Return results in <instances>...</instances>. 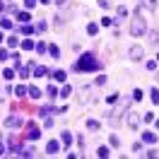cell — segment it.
Segmentation results:
<instances>
[{"label": "cell", "mask_w": 159, "mask_h": 159, "mask_svg": "<svg viewBox=\"0 0 159 159\" xmlns=\"http://www.w3.org/2000/svg\"><path fill=\"white\" fill-rule=\"evenodd\" d=\"M96 67V58L92 53H85L82 58H80V63L75 65V70H94Z\"/></svg>", "instance_id": "cell-1"}, {"label": "cell", "mask_w": 159, "mask_h": 159, "mask_svg": "<svg viewBox=\"0 0 159 159\" xmlns=\"http://www.w3.org/2000/svg\"><path fill=\"white\" fill-rule=\"evenodd\" d=\"M145 29H147L145 19H142V17H135L133 24H130V34H133V36H145Z\"/></svg>", "instance_id": "cell-2"}, {"label": "cell", "mask_w": 159, "mask_h": 159, "mask_svg": "<svg viewBox=\"0 0 159 159\" xmlns=\"http://www.w3.org/2000/svg\"><path fill=\"white\" fill-rule=\"evenodd\" d=\"M24 137H27V140H39V137H41L39 126H36V123H27V133H24Z\"/></svg>", "instance_id": "cell-3"}, {"label": "cell", "mask_w": 159, "mask_h": 159, "mask_svg": "<svg viewBox=\"0 0 159 159\" xmlns=\"http://www.w3.org/2000/svg\"><path fill=\"white\" fill-rule=\"evenodd\" d=\"M58 150H60V145H58V142H56V140H51V142H48V145H46V152H48V154H56V152H58Z\"/></svg>", "instance_id": "cell-4"}, {"label": "cell", "mask_w": 159, "mask_h": 159, "mask_svg": "<svg viewBox=\"0 0 159 159\" xmlns=\"http://www.w3.org/2000/svg\"><path fill=\"white\" fill-rule=\"evenodd\" d=\"M5 126H7V128H17V126H22V121H19L17 116H10V118L5 121Z\"/></svg>", "instance_id": "cell-5"}, {"label": "cell", "mask_w": 159, "mask_h": 159, "mask_svg": "<svg viewBox=\"0 0 159 159\" xmlns=\"http://www.w3.org/2000/svg\"><path fill=\"white\" fill-rule=\"evenodd\" d=\"M130 58H133V60H140V58H142V48H140V46H135V48L130 51Z\"/></svg>", "instance_id": "cell-6"}, {"label": "cell", "mask_w": 159, "mask_h": 159, "mask_svg": "<svg viewBox=\"0 0 159 159\" xmlns=\"http://www.w3.org/2000/svg\"><path fill=\"white\" fill-rule=\"evenodd\" d=\"M46 72H48V70H46L43 65H36V67H34V75H36V77H46Z\"/></svg>", "instance_id": "cell-7"}, {"label": "cell", "mask_w": 159, "mask_h": 159, "mask_svg": "<svg viewBox=\"0 0 159 159\" xmlns=\"http://www.w3.org/2000/svg\"><path fill=\"white\" fill-rule=\"evenodd\" d=\"M53 80H56V82H65V72L63 70H56V72H53Z\"/></svg>", "instance_id": "cell-8"}, {"label": "cell", "mask_w": 159, "mask_h": 159, "mask_svg": "<svg viewBox=\"0 0 159 159\" xmlns=\"http://www.w3.org/2000/svg\"><path fill=\"white\" fill-rule=\"evenodd\" d=\"M48 53H51V56H53V58H58V56H60V48H58V46H53V43H51V46H48Z\"/></svg>", "instance_id": "cell-9"}, {"label": "cell", "mask_w": 159, "mask_h": 159, "mask_svg": "<svg viewBox=\"0 0 159 159\" xmlns=\"http://www.w3.org/2000/svg\"><path fill=\"white\" fill-rule=\"evenodd\" d=\"M142 140H145V142H157V135H154V133H145Z\"/></svg>", "instance_id": "cell-10"}, {"label": "cell", "mask_w": 159, "mask_h": 159, "mask_svg": "<svg viewBox=\"0 0 159 159\" xmlns=\"http://www.w3.org/2000/svg\"><path fill=\"white\" fill-rule=\"evenodd\" d=\"M58 94H60V96H70V94H72V87H70V85H65V87L58 92Z\"/></svg>", "instance_id": "cell-11"}, {"label": "cell", "mask_w": 159, "mask_h": 159, "mask_svg": "<svg viewBox=\"0 0 159 159\" xmlns=\"http://www.w3.org/2000/svg\"><path fill=\"white\" fill-rule=\"evenodd\" d=\"M19 77H22V80H27V77H29V67L19 65Z\"/></svg>", "instance_id": "cell-12"}, {"label": "cell", "mask_w": 159, "mask_h": 159, "mask_svg": "<svg viewBox=\"0 0 159 159\" xmlns=\"http://www.w3.org/2000/svg\"><path fill=\"white\" fill-rule=\"evenodd\" d=\"M22 48H24V51H32V48H34V41H32V39L22 41Z\"/></svg>", "instance_id": "cell-13"}, {"label": "cell", "mask_w": 159, "mask_h": 159, "mask_svg": "<svg viewBox=\"0 0 159 159\" xmlns=\"http://www.w3.org/2000/svg\"><path fill=\"white\" fill-rule=\"evenodd\" d=\"M0 27H2V29H10V27H12V22H10L7 17H2V19H0Z\"/></svg>", "instance_id": "cell-14"}, {"label": "cell", "mask_w": 159, "mask_h": 159, "mask_svg": "<svg viewBox=\"0 0 159 159\" xmlns=\"http://www.w3.org/2000/svg\"><path fill=\"white\" fill-rule=\"evenodd\" d=\"M128 126H130V128L137 126V118H135V113H130V116H128Z\"/></svg>", "instance_id": "cell-15"}, {"label": "cell", "mask_w": 159, "mask_h": 159, "mask_svg": "<svg viewBox=\"0 0 159 159\" xmlns=\"http://www.w3.org/2000/svg\"><path fill=\"white\" fill-rule=\"evenodd\" d=\"M63 145H72V135L70 133H63Z\"/></svg>", "instance_id": "cell-16"}, {"label": "cell", "mask_w": 159, "mask_h": 159, "mask_svg": "<svg viewBox=\"0 0 159 159\" xmlns=\"http://www.w3.org/2000/svg\"><path fill=\"white\" fill-rule=\"evenodd\" d=\"M87 32L92 34V36H94L96 32H99V27H96V24H92V22H89V24H87Z\"/></svg>", "instance_id": "cell-17"}, {"label": "cell", "mask_w": 159, "mask_h": 159, "mask_svg": "<svg viewBox=\"0 0 159 159\" xmlns=\"http://www.w3.org/2000/svg\"><path fill=\"white\" fill-rule=\"evenodd\" d=\"M17 19H19V22H29V12H19Z\"/></svg>", "instance_id": "cell-18"}, {"label": "cell", "mask_w": 159, "mask_h": 159, "mask_svg": "<svg viewBox=\"0 0 159 159\" xmlns=\"http://www.w3.org/2000/svg\"><path fill=\"white\" fill-rule=\"evenodd\" d=\"M17 43H19V41H17V36H10V39H7V46H10V48H15Z\"/></svg>", "instance_id": "cell-19"}, {"label": "cell", "mask_w": 159, "mask_h": 159, "mask_svg": "<svg viewBox=\"0 0 159 159\" xmlns=\"http://www.w3.org/2000/svg\"><path fill=\"white\" fill-rule=\"evenodd\" d=\"M2 77H5V80H12V77H15V70H10V67H7V70L2 72Z\"/></svg>", "instance_id": "cell-20"}, {"label": "cell", "mask_w": 159, "mask_h": 159, "mask_svg": "<svg viewBox=\"0 0 159 159\" xmlns=\"http://www.w3.org/2000/svg\"><path fill=\"white\" fill-rule=\"evenodd\" d=\"M96 154H99V157H109V147H99Z\"/></svg>", "instance_id": "cell-21"}, {"label": "cell", "mask_w": 159, "mask_h": 159, "mask_svg": "<svg viewBox=\"0 0 159 159\" xmlns=\"http://www.w3.org/2000/svg\"><path fill=\"white\" fill-rule=\"evenodd\" d=\"M29 96H32V99H39V96H41V92H39L36 87H32V89H29Z\"/></svg>", "instance_id": "cell-22"}, {"label": "cell", "mask_w": 159, "mask_h": 159, "mask_svg": "<svg viewBox=\"0 0 159 159\" xmlns=\"http://www.w3.org/2000/svg\"><path fill=\"white\" fill-rule=\"evenodd\" d=\"M48 96H51V99H56V96H58V89H56V87H53V85H51V87H48Z\"/></svg>", "instance_id": "cell-23"}, {"label": "cell", "mask_w": 159, "mask_h": 159, "mask_svg": "<svg viewBox=\"0 0 159 159\" xmlns=\"http://www.w3.org/2000/svg\"><path fill=\"white\" fill-rule=\"evenodd\" d=\"M7 58H10V53H7L5 48H0V60H7Z\"/></svg>", "instance_id": "cell-24"}, {"label": "cell", "mask_w": 159, "mask_h": 159, "mask_svg": "<svg viewBox=\"0 0 159 159\" xmlns=\"http://www.w3.org/2000/svg\"><path fill=\"white\" fill-rule=\"evenodd\" d=\"M34 5H36V0H24V7H27V10H32Z\"/></svg>", "instance_id": "cell-25"}, {"label": "cell", "mask_w": 159, "mask_h": 159, "mask_svg": "<svg viewBox=\"0 0 159 159\" xmlns=\"http://www.w3.org/2000/svg\"><path fill=\"white\" fill-rule=\"evenodd\" d=\"M24 92H27L24 87H17V89H15V94H17V96H27V94H24Z\"/></svg>", "instance_id": "cell-26"}, {"label": "cell", "mask_w": 159, "mask_h": 159, "mask_svg": "<svg viewBox=\"0 0 159 159\" xmlns=\"http://www.w3.org/2000/svg\"><path fill=\"white\" fill-rule=\"evenodd\" d=\"M133 99H135V101H140V99H142V92H140V89H135V92H133Z\"/></svg>", "instance_id": "cell-27"}, {"label": "cell", "mask_w": 159, "mask_h": 159, "mask_svg": "<svg viewBox=\"0 0 159 159\" xmlns=\"http://www.w3.org/2000/svg\"><path fill=\"white\" fill-rule=\"evenodd\" d=\"M22 32H24V34H34V27H29V24H27V27H22Z\"/></svg>", "instance_id": "cell-28"}, {"label": "cell", "mask_w": 159, "mask_h": 159, "mask_svg": "<svg viewBox=\"0 0 159 159\" xmlns=\"http://www.w3.org/2000/svg\"><path fill=\"white\" fill-rule=\"evenodd\" d=\"M87 126L92 128V130H99V123H96V121H89V123H87Z\"/></svg>", "instance_id": "cell-29"}, {"label": "cell", "mask_w": 159, "mask_h": 159, "mask_svg": "<svg viewBox=\"0 0 159 159\" xmlns=\"http://www.w3.org/2000/svg\"><path fill=\"white\" fill-rule=\"evenodd\" d=\"M0 10H5V2H2V0H0Z\"/></svg>", "instance_id": "cell-30"}, {"label": "cell", "mask_w": 159, "mask_h": 159, "mask_svg": "<svg viewBox=\"0 0 159 159\" xmlns=\"http://www.w3.org/2000/svg\"><path fill=\"white\" fill-rule=\"evenodd\" d=\"M0 43H2V32H0Z\"/></svg>", "instance_id": "cell-31"}, {"label": "cell", "mask_w": 159, "mask_h": 159, "mask_svg": "<svg viewBox=\"0 0 159 159\" xmlns=\"http://www.w3.org/2000/svg\"><path fill=\"white\" fill-rule=\"evenodd\" d=\"M41 2H51V0H41Z\"/></svg>", "instance_id": "cell-32"}, {"label": "cell", "mask_w": 159, "mask_h": 159, "mask_svg": "<svg viewBox=\"0 0 159 159\" xmlns=\"http://www.w3.org/2000/svg\"><path fill=\"white\" fill-rule=\"evenodd\" d=\"M0 154H2V145H0Z\"/></svg>", "instance_id": "cell-33"}]
</instances>
